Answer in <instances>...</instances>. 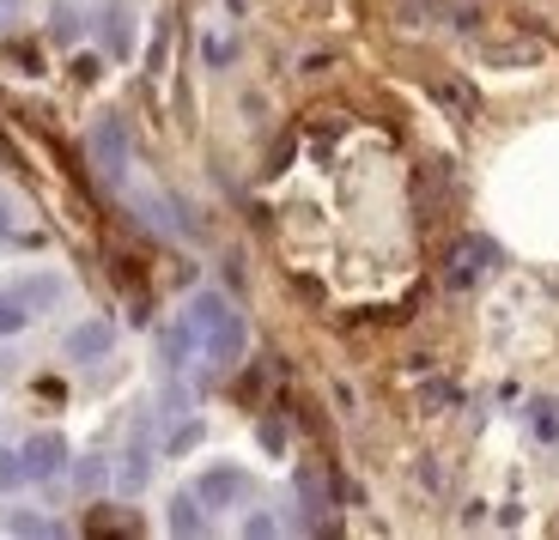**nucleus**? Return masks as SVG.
<instances>
[{
    "label": "nucleus",
    "instance_id": "obj_1",
    "mask_svg": "<svg viewBox=\"0 0 559 540\" xmlns=\"http://www.w3.org/2000/svg\"><path fill=\"white\" fill-rule=\"evenodd\" d=\"M182 322H189L195 347L207 352L213 364H238L243 359V316L225 304L219 291H195V298H189V310H182Z\"/></svg>",
    "mask_w": 559,
    "mask_h": 540
},
{
    "label": "nucleus",
    "instance_id": "obj_2",
    "mask_svg": "<svg viewBox=\"0 0 559 540\" xmlns=\"http://www.w3.org/2000/svg\"><path fill=\"white\" fill-rule=\"evenodd\" d=\"M116 194H122L128 207H134L140 219L153 225L158 237H195V219H189V207H182L177 194L153 189V182H134V170H128V182H122Z\"/></svg>",
    "mask_w": 559,
    "mask_h": 540
},
{
    "label": "nucleus",
    "instance_id": "obj_3",
    "mask_svg": "<svg viewBox=\"0 0 559 540\" xmlns=\"http://www.w3.org/2000/svg\"><path fill=\"white\" fill-rule=\"evenodd\" d=\"M499 262H504V250L492 243V237H456L450 255H444V286L450 291H475L480 279L499 274Z\"/></svg>",
    "mask_w": 559,
    "mask_h": 540
},
{
    "label": "nucleus",
    "instance_id": "obj_4",
    "mask_svg": "<svg viewBox=\"0 0 559 540\" xmlns=\"http://www.w3.org/2000/svg\"><path fill=\"white\" fill-rule=\"evenodd\" d=\"M92 165H98V177L110 182V189H122L128 182V122L122 116H98V128H92Z\"/></svg>",
    "mask_w": 559,
    "mask_h": 540
},
{
    "label": "nucleus",
    "instance_id": "obj_5",
    "mask_svg": "<svg viewBox=\"0 0 559 540\" xmlns=\"http://www.w3.org/2000/svg\"><path fill=\"white\" fill-rule=\"evenodd\" d=\"M153 407L134 419V431H128V449H122V468H116V485L122 492H146V480H153V456H158V444H153Z\"/></svg>",
    "mask_w": 559,
    "mask_h": 540
},
{
    "label": "nucleus",
    "instance_id": "obj_6",
    "mask_svg": "<svg viewBox=\"0 0 559 540\" xmlns=\"http://www.w3.org/2000/svg\"><path fill=\"white\" fill-rule=\"evenodd\" d=\"M19 456H25V480H56V473L68 468V437H61V431H37Z\"/></svg>",
    "mask_w": 559,
    "mask_h": 540
},
{
    "label": "nucleus",
    "instance_id": "obj_7",
    "mask_svg": "<svg viewBox=\"0 0 559 540\" xmlns=\"http://www.w3.org/2000/svg\"><path fill=\"white\" fill-rule=\"evenodd\" d=\"M195 499L201 504H238L243 499V468H231V461H225V468H207L195 480Z\"/></svg>",
    "mask_w": 559,
    "mask_h": 540
},
{
    "label": "nucleus",
    "instance_id": "obj_8",
    "mask_svg": "<svg viewBox=\"0 0 559 540\" xmlns=\"http://www.w3.org/2000/svg\"><path fill=\"white\" fill-rule=\"evenodd\" d=\"M98 25H104V49H110V56H128V49H134V19H128L122 0H104Z\"/></svg>",
    "mask_w": 559,
    "mask_h": 540
},
{
    "label": "nucleus",
    "instance_id": "obj_9",
    "mask_svg": "<svg viewBox=\"0 0 559 540\" xmlns=\"http://www.w3.org/2000/svg\"><path fill=\"white\" fill-rule=\"evenodd\" d=\"M110 322H80V328L68 334V352L73 359H104V352H110Z\"/></svg>",
    "mask_w": 559,
    "mask_h": 540
},
{
    "label": "nucleus",
    "instance_id": "obj_10",
    "mask_svg": "<svg viewBox=\"0 0 559 540\" xmlns=\"http://www.w3.org/2000/svg\"><path fill=\"white\" fill-rule=\"evenodd\" d=\"M207 504L195 499V492H177V499H170V535H207Z\"/></svg>",
    "mask_w": 559,
    "mask_h": 540
},
{
    "label": "nucleus",
    "instance_id": "obj_11",
    "mask_svg": "<svg viewBox=\"0 0 559 540\" xmlns=\"http://www.w3.org/2000/svg\"><path fill=\"white\" fill-rule=\"evenodd\" d=\"M25 310H49V304H61V279L56 274H31V279H19V291H13Z\"/></svg>",
    "mask_w": 559,
    "mask_h": 540
},
{
    "label": "nucleus",
    "instance_id": "obj_12",
    "mask_svg": "<svg viewBox=\"0 0 559 540\" xmlns=\"http://www.w3.org/2000/svg\"><path fill=\"white\" fill-rule=\"evenodd\" d=\"M432 97L444 104V110H456L462 122L475 116V92H468V85H456V80H432Z\"/></svg>",
    "mask_w": 559,
    "mask_h": 540
},
{
    "label": "nucleus",
    "instance_id": "obj_13",
    "mask_svg": "<svg viewBox=\"0 0 559 540\" xmlns=\"http://www.w3.org/2000/svg\"><path fill=\"white\" fill-rule=\"evenodd\" d=\"M189 352H201V347H195V334H189V322H177V328L165 334V364H170V371H182Z\"/></svg>",
    "mask_w": 559,
    "mask_h": 540
},
{
    "label": "nucleus",
    "instance_id": "obj_14",
    "mask_svg": "<svg viewBox=\"0 0 559 540\" xmlns=\"http://www.w3.org/2000/svg\"><path fill=\"white\" fill-rule=\"evenodd\" d=\"M201 56H207V68H231V56H238V37H231V31H207Z\"/></svg>",
    "mask_w": 559,
    "mask_h": 540
},
{
    "label": "nucleus",
    "instance_id": "obj_15",
    "mask_svg": "<svg viewBox=\"0 0 559 540\" xmlns=\"http://www.w3.org/2000/svg\"><path fill=\"white\" fill-rule=\"evenodd\" d=\"M492 68H518V61H542V43H499V49H487Z\"/></svg>",
    "mask_w": 559,
    "mask_h": 540
},
{
    "label": "nucleus",
    "instance_id": "obj_16",
    "mask_svg": "<svg viewBox=\"0 0 559 540\" xmlns=\"http://www.w3.org/2000/svg\"><path fill=\"white\" fill-rule=\"evenodd\" d=\"M25 322H31V310L19 304L13 291H0V334H19V328H25Z\"/></svg>",
    "mask_w": 559,
    "mask_h": 540
},
{
    "label": "nucleus",
    "instance_id": "obj_17",
    "mask_svg": "<svg viewBox=\"0 0 559 540\" xmlns=\"http://www.w3.org/2000/svg\"><path fill=\"white\" fill-rule=\"evenodd\" d=\"M13 485H25V456L19 449H0V492H13Z\"/></svg>",
    "mask_w": 559,
    "mask_h": 540
},
{
    "label": "nucleus",
    "instance_id": "obj_18",
    "mask_svg": "<svg viewBox=\"0 0 559 540\" xmlns=\"http://www.w3.org/2000/svg\"><path fill=\"white\" fill-rule=\"evenodd\" d=\"M13 535H56V523H43V516H7Z\"/></svg>",
    "mask_w": 559,
    "mask_h": 540
},
{
    "label": "nucleus",
    "instance_id": "obj_19",
    "mask_svg": "<svg viewBox=\"0 0 559 540\" xmlns=\"http://www.w3.org/2000/svg\"><path fill=\"white\" fill-rule=\"evenodd\" d=\"M56 37H61V43L80 37V13H73V7H61V13H56Z\"/></svg>",
    "mask_w": 559,
    "mask_h": 540
},
{
    "label": "nucleus",
    "instance_id": "obj_20",
    "mask_svg": "<svg viewBox=\"0 0 559 540\" xmlns=\"http://www.w3.org/2000/svg\"><path fill=\"white\" fill-rule=\"evenodd\" d=\"M80 485H85V492H92V485H104V461H98V456L80 468Z\"/></svg>",
    "mask_w": 559,
    "mask_h": 540
},
{
    "label": "nucleus",
    "instance_id": "obj_21",
    "mask_svg": "<svg viewBox=\"0 0 559 540\" xmlns=\"http://www.w3.org/2000/svg\"><path fill=\"white\" fill-rule=\"evenodd\" d=\"M13 231V201H7V194H0V237Z\"/></svg>",
    "mask_w": 559,
    "mask_h": 540
}]
</instances>
